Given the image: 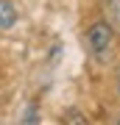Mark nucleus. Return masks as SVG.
I'll return each instance as SVG.
<instances>
[{
    "label": "nucleus",
    "instance_id": "f03ea898",
    "mask_svg": "<svg viewBox=\"0 0 120 125\" xmlns=\"http://www.w3.org/2000/svg\"><path fill=\"white\" fill-rule=\"evenodd\" d=\"M17 22V9L11 0H0V28H11Z\"/></svg>",
    "mask_w": 120,
    "mask_h": 125
},
{
    "label": "nucleus",
    "instance_id": "20e7f679",
    "mask_svg": "<svg viewBox=\"0 0 120 125\" xmlns=\"http://www.w3.org/2000/svg\"><path fill=\"white\" fill-rule=\"evenodd\" d=\"M64 125H89V120L81 111H76V108H70V111L64 114Z\"/></svg>",
    "mask_w": 120,
    "mask_h": 125
},
{
    "label": "nucleus",
    "instance_id": "f257e3e1",
    "mask_svg": "<svg viewBox=\"0 0 120 125\" xmlns=\"http://www.w3.org/2000/svg\"><path fill=\"white\" fill-rule=\"evenodd\" d=\"M112 25L109 22H95L92 28H89V33H87V42H89V47H92V53L95 56H101V53H106L109 45H112Z\"/></svg>",
    "mask_w": 120,
    "mask_h": 125
},
{
    "label": "nucleus",
    "instance_id": "7ed1b4c3",
    "mask_svg": "<svg viewBox=\"0 0 120 125\" xmlns=\"http://www.w3.org/2000/svg\"><path fill=\"white\" fill-rule=\"evenodd\" d=\"M106 17H109L112 31L120 33V0H106Z\"/></svg>",
    "mask_w": 120,
    "mask_h": 125
},
{
    "label": "nucleus",
    "instance_id": "39448f33",
    "mask_svg": "<svg viewBox=\"0 0 120 125\" xmlns=\"http://www.w3.org/2000/svg\"><path fill=\"white\" fill-rule=\"evenodd\" d=\"M117 125H120V120H117Z\"/></svg>",
    "mask_w": 120,
    "mask_h": 125
}]
</instances>
